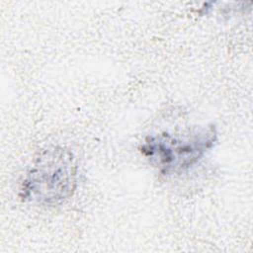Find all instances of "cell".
Segmentation results:
<instances>
[{"label":"cell","mask_w":253,"mask_h":253,"mask_svg":"<svg viewBox=\"0 0 253 253\" xmlns=\"http://www.w3.org/2000/svg\"><path fill=\"white\" fill-rule=\"evenodd\" d=\"M217 141V129L211 124L182 133L149 134L139 145V151L160 174L179 175L198 164Z\"/></svg>","instance_id":"cell-2"},{"label":"cell","mask_w":253,"mask_h":253,"mask_svg":"<svg viewBox=\"0 0 253 253\" xmlns=\"http://www.w3.org/2000/svg\"><path fill=\"white\" fill-rule=\"evenodd\" d=\"M78 165L74 153L62 145L40 151L29 166L19 189L25 203L56 206L70 199L77 188Z\"/></svg>","instance_id":"cell-1"}]
</instances>
